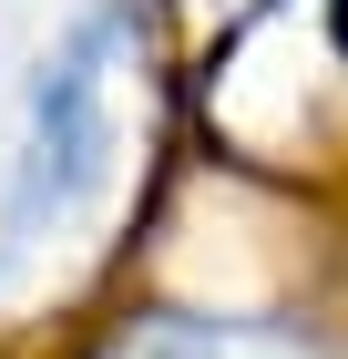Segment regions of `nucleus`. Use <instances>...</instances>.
<instances>
[{
  "mask_svg": "<svg viewBox=\"0 0 348 359\" xmlns=\"http://www.w3.org/2000/svg\"><path fill=\"white\" fill-rule=\"evenodd\" d=\"M113 359H328L307 329H267V318H154Z\"/></svg>",
  "mask_w": 348,
  "mask_h": 359,
  "instance_id": "obj_1",
  "label": "nucleus"
},
{
  "mask_svg": "<svg viewBox=\"0 0 348 359\" xmlns=\"http://www.w3.org/2000/svg\"><path fill=\"white\" fill-rule=\"evenodd\" d=\"M185 11H205V21H246L256 0H185Z\"/></svg>",
  "mask_w": 348,
  "mask_h": 359,
  "instance_id": "obj_2",
  "label": "nucleus"
}]
</instances>
